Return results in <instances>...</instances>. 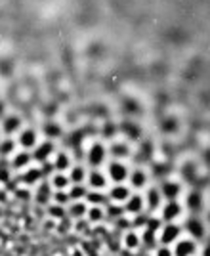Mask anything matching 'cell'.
I'll list each match as a JSON object with an SVG mask.
<instances>
[{"instance_id": "1", "label": "cell", "mask_w": 210, "mask_h": 256, "mask_svg": "<svg viewBox=\"0 0 210 256\" xmlns=\"http://www.w3.org/2000/svg\"><path fill=\"white\" fill-rule=\"evenodd\" d=\"M180 237H182V226L178 222H166V224L160 226V230L157 234V241L158 245L172 246Z\"/></svg>"}, {"instance_id": "2", "label": "cell", "mask_w": 210, "mask_h": 256, "mask_svg": "<svg viewBox=\"0 0 210 256\" xmlns=\"http://www.w3.org/2000/svg\"><path fill=\"white\" fill-rule=\"evenodd\" d=\"M107 159V148H105L102 142H94L90 146V150L86 151V162L92 166V168H100Z\"/></svg>"}, {"instance_id": "3", "label": "cell", "mask_w": 210, "mask_h": 256, "mask_svg": "<svg viewBox=\"0 0 210 256\" xmlns=\"http://www.w3.org/2000/svg\"><path fill=\"white\" fill-rule=\"evenodd\" d=\"M182 212H184V206H182L180 201H164V204L158 210V218H160L162 224L176 222L180 216H182Z\"/></svg>"}, {"instance_id": "4", "label": "cell", "mask_w": 210, "mask_h": 256, "mask_svg": "<svg viewBox=\"0 0 210 256\" xmlns=\"http://www.w3.org/2000/svg\"><path fill=\"white\" fill-rule=\"evenodd\" d=\"M128 166H126L122 160H111L109 164H107V178L109 182H113V184H124L128 180Z\"/></svg>"}, {"instance_id": "5", "label": "cell", "mask_w": 210, "mask_h": 256, "mask_svg": "<svg viewBox=\"0 0 210 256\" xmlns=\"http://www.w3.org/2000/svg\"><path fill=\"white\" fill-rule=\"evenodd\" d=\"M12 170L20 172V170H27L29 166H32V153L27 150H18L8 160Z\"/></svg>"}, {"instance_id": "6", "label": "cell", "mask_w": 210, "mask_h": 256, "mask_svg": "<svg viewBox=\"0 0 210 256\" xmlns=\"http://www.w3.org/2000/svg\"><path fill=\"white\" fill-rule=\"evenodd\" d=\"M174 256H197V241L191 237H180L172 245Z\"/></svg>"}, {"instance_id": "7", "label": "cell", "mask_w": 210, "mask_h": 256, "mask_svg": "<svg viewBox=\"0 0 210 256\" xmlns=\"http://www.w3.org/2000/svg\"><path fill=\"white\" fill-rule=\"evenodd\" d=\"M144 199H146V210L149 214L158 212L160 206L164 204V199H162V195H160V190H158V188H146Z\"/></svg>"}, {"instance_id": "8", "label": "cell", "mask_w": 210, "mask_h": 256, "mask_svg": "<svg viewBox=\"0 0 210 256\" xmlns=\"http://www.w3.org/2000/svg\"><path fill=\"white\" fill-rule=\"evenodd\" d=\"M122 206H124L126 216H132V218L142 212H147L146 199H144V195H140V193H132V195L128 197V201H126Z\"/></svg>"}, {"instance_id": "9", "label": "cell", "mask_w": 210, "mask_h": 256, "mask_svg": "<svg viewBox=\"0 0 210 256\" xmlns=\"http://www.w3.org/2000/svg\"><path fill=\"white\" fill-rule=\"evenodd\" d=\"M52 195H54V190L48 178H44L40 184H36V192H34V203L36 204H40V206L46 204L48 206L50 201H52Z\"/></svg>"}, {"instance_id": "10", "label": "cell", "mask_w": 210, "mask_h": 256, "mask_svg": "<svg viewBox=\"0 0 210 256\" xmlns=\"http://www.w3.org/2000/svg\"><path fill=\"white\" fill-rule=\"evenodd\" d=\"M31 153H32V160H36V162H42V164H44V162L56 153V146H54V142H50V140L38 142V146H36Z\"/></svg>"}, {"instance_id": "11", "label": "cell", "mask_w": 210, "mask_h": 256, "mask_svg": "<svg viewBox=\"0 0 210 256\" xmlns=\"http://www.w3.org/2000/svg\"><path fill=\"white\" fill-rule=\"evenodd\" d=\"M107 174L102 172L100 168H92V170H88V178H86V186H88V190H98V192H104L105 188H107Z\"/></svg>"}, {"instance_id": "12", "label": "cell", "mask_w": 210, "mask_h": 256, "mask_svg": "<svg viewBox=\"0 0 210 256\" xmlns=\"http://www.w3.org/2000/svg\"><path fill=\"white\" fill-rule=\"evenodd\" d=\"M130 195H132V190H130V186H126V184H113V188L107 192L109 201H111V203H118V204H124Z\"/></svg>"}, {"instance_id": "13", "label": "cell", "mask_w": 210, "mask_h": 256, "mask_svg": "<svg viewBox=\"0 0 210 256\" xmlns=\"http://www.w3.org/2000/svg\"><path fill=\"white\" fill-rule=\"evenodd\" d=\"M158 190H160V195L164 201H178L182 195V184L176 180H164Z\"/></svg>"}, {"instance_id": "14", "label": "cell", "mask_w": 210, "mask_h": 256, "mask_svg": "<svg viewBox=\"0 0 210 256\" xmlns=\"http://www.w3.org/2000/svg\"><path fill=\"white\" fill-rule=\"evenodd\" d=\"M18 146H21V150H34L38 146V134L34 128H23L20 132V138H18Z\"/></svg>"}, {"instance_id": "15", "label": "cell", "mask_w": 210, "mask_h": 256, "mask_svg": "<svg viewBox=\"0 0 210 256\" xmlns=\"http://www.w3.org/2000/svg\"><path fill=\"white\" fill-rule=\"evenodd\" d=\"M186 232H188L189 237L195 239V241H200V239L206 237V228L202 224V220L195 218V216H191L188 222H186Z\"/></svg>"}, {"instance_id": "16", "label": "cell", "mask_w": 210, "mask_h": 256, "mask_svg": "<svg viewBox=\"0 0 210 256\" xmlns=\"http://www.w3.org/2000/svg\"><path fill=\"white\" fill-rule=\"evenodd\" d=\"M147 184H149V176H147L146 170H142V168H136V170H130L128 174V186H130V190H146Z\"/></svg>"}, {"instance_id": "17", "label": "cell", "mask_w": 210, "mask_h": 256, "mask_svg": "<svg viewBox=\"0 0 210 256\" xmlns=\"http://www.w3.org/2000/svg\"><path fill=\"white\" fill-rule=\"evenodd\" d=\"M23 130V122L18 115H6L2 118V132L6 134V138H12L14 134H18Z\"/></svg>"}, {"instance_id": "18", "label": "cell", "mask_w": 210, "mask_h": 256, "mask_svg": "<svg viewBox=\"0 0 210 256\" xmlns=\"http://www.w3.org/2000/svg\"><path fill=\"white\" fill-rule=\"evenodd\" d=\"M86 212H88V203L86 201H73L67 206V218L71 220H86Z\"/></svg>"}, {"instance_id": "19", "label": "cell", "mask_w": 210, "mask_h": 256, "mask_svg": "<svg viewBox=\"0 0 210 256\" xmlns=\"http://www.w3.org/2000/svg\"><path fill=\"white\" fill-rule=\"evenodd\" d=\"M122 246H124L126 250H130V252L138 250L142 246V234L136 232L134 228L124 232V235H122Z\"/></svg>"}, {"instance_id": "20", "label": "cell", "mask_w": 210, "mask_h": 256, "mask_svg": "<svg viewBox=\"0 0 210 256\" xmlns=\"http://www.w3.org/2000/svg\"><path fill=\"white\" fill-rule=\"evenodd\" d=\"M42 180H44V174H42L40 166H29L27 170L21 174V182H23L25 188L36 186V184H40Z\"/></svg>"}, {"instance_id": "21", "label": "cell", "mask_w": 210, "mask_h": 256, "mask_svg": "<svg viewBox=\"0 0 210 256\" xmlns=\"http://www.w3.org/2000/svg\"><path fill=\"white\" fill-rule=\"evenodd\" d=\"M52 166L56 172H69V168L73 166L69 153H65V151H56V153H54Z\"/></svg>"}, {"instance_id": "22", "label": "cell", "mask_w": 210, "mask_h": 256, "mask_svg": "<svg viewBox=\"0 0 210 256\" xmlns=\"http://www.w3.org/2000/svg\"><path fill=\"white\" fill-rule=\"evenodd\" d=\"M48 180H50V186H52L54 192H67L69 186H71V180H69L67 172H54Z\"/></svg>"}, {"instance_id": "23", "label": "cell", "mask_w": 210, "mask_h": 256, "mask_svg": "<svg viewBox=\"0 0 210 256\" xmlns=\"http://www.w3.org/2000/svg\"><path fill=\"white\" fill-rule=\"evenodd\" d=\"M88 206H105L109 203V197L105 195V192H98V190H90L86 199H84Z\"/></svg>"}, {"instance_id": "24", "label": "cell", "mask_w": 210, "mask_h": 256, "mask_svg": "<svg viewBox=\"0 0 210 256\" xmlns=\"http://www.w3.org/2000/svg\"><path fill=\"white\" fill-rule=\"evenodd\" d=\"M67 176H69L71 184H86L88 170H86V166H82V164H73L69 168V172H67Z\"/></svg>"}, {"instance_id": "25", "label": "cell", "mask_w": 210, "mask_h": 256, "mask_svg": "<svg viewBox=\"0 0 210 256\" xmlns=\"http://www.w3.org/2000/svg\"><path fill=\"white\" fill-rule=\"evenodd\" d=\"M88 186L86 184H71L69 186V190H67V193H69V199H71V203L73 201H84L86 199V195H88Z\"/></svg>"}, {"instance_id": "26", "label": "cell", "mask_w": 210, "mask_h": 256, "mask_svg": "<svg viewBox=\"0 0 210 256\" xmlns=\"http://www.w3.org/2000/svg\"><path fill=\"white\" fill-rule=\"evenodd\" d=\"M105 216L109 218V220H115V222H118V220H122L126 216L124 212V206L122 204H118V203H109L105 204Z\"/></svg>"}, {"instance_id": "27", "label": "cell", "mask_w": 210, "mask_h": 256, "mask_svg": "<svg viewBox=\"0 0 210 256\" xmlns=\"http://www.w3.org/2000/svg\"><path fill=\"white\" fill-rule=\"evenodd\" d=\"M105 218V206H88L86 212V222L88 224H102Z\"/></svg>"}, {"instance_id": "28", "label": "cell", "mask_w": 210, "mask_h": 256, "mask_svg": "<svg viewBox=\"0 0 210 256\" xmlns=\"http://www.w3.org/2000/svg\"><path fill=\"white\" fill-rule=\"evenodd\" d=\"M46 214L56 220V222H62L67 218V206H62V204H56V203H50L46 206Z\"/></svg>"}, {"instance_id": "29", "label": "cell", "mask_w": 210, "mask_h": 256, "mask_svg": "<svg viewBox=\"0 0 210 256\" xmlns=\"http://www.w3.org/2000/svg\"><path fill=\"white\" fill-rule=\"evenodd\" d=\"M16 151H18V142H16L14 138L0 140V157L8 159V157H12Z\"/></svg>"}, {"instance_id": "30", "label": "cell", "mask_w": 210, "mask_h": 256, "mask_svg": "<svg viewBox=\"0 0 210 256\" xmlns=\"http://www.w3.org/2000/svg\"><path fill=\"white\" fill-rule=\"evenodd\" d=\"M186 206H188L191 212H197L202 208V195L199 192H191L186 199Z\"/></svg>"}, {"instance_id": "31", "label": "cell", "mask_w": 210, "mask_h": 256, "mask_svg": "<svg viewBox=\"0 0 210 256\" xmlns=\"http://www.w3.org/2000/svg\"><path fill=\"white\" fill-rule=\"evenodd\" d=\"M111 153H113V155L116 157V160H118V157H120V159L128 157V153H130V151H128V146H126V144L116 142V144H113V146H111Z\"/></svg>"}, {"instance_id": "32", "label": "cell", "mask_w": 210, "mask_h": 256, "mask_svg": "<svg viewBox=\"0 0 210 256\" xmlns=\"http://www.w3.org/2000/svg\"><path fill=\"white\" fill-rule=\"evenodd\" d=\"M52 203L62 204V206H69V203H71V199H69V193H67V192H54Z\"/></svg>"}, {"instance_id": "33", "label": "cell", "mask_w": 210, "mask_h": 256, "mask_svg": "<svg viewBox=\"0 0 210 256\" xmlns=\"http://www.w3.org/2000/svg\"><path fill=\"white\" fill-rule=\"evenodd\" d=\"M44 132H46V136H50V138H58V136H62V126H58V124H46V126H44Z\"/></svg>"}, {"instance_id": "34", "label": "cell", "mask_w": 210, "mask_h": 256, "mask_svg": "<svg viewBox=\"0 0 210 256\" xmlns=\"http://www.w3.org/2000/svg\"><path fill=\"white\" fill-rule=\"evenodd\" d=\"M155 256H174L172 254V246L158 245L157 248H155Z\"/></svg>"}, {"instance_id": "35", "label": "cell", "mask_w": 210, "mask_h": 256, "mask_svg": "<svg viewBox=\"0 0 210 256\" xmlns=\"http://www.w3.org/2000/svg\"><path fill=\"white\" fill-rule=\"evenodd\" d=\"M202 256H210V243L204 248H202Z\"/></svg>"}]
</instances>
